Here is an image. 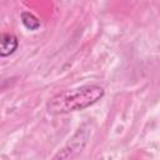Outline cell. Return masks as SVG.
<instances>
[{
    "instance_id": "1",
    "label": "cell",
    "mask_w": 160,
    "mask_h": 160,
    "mask_svg": "<svg viewBox=\"0 0 160 160\" xmlns=\"http://www.w3.org/2000/svg\"><path fill=\"white\" fill-rule=\"evenodd\" d=\"M105 91L100 85H84L72 90H64L52 96L46 105L50 114H66L86 109L98 102Z\"/></svg>"
},
{
    "instance_id": "2",
    "label": "cell",
    "mask_w": 160,
    "mask_h": 160,
    "mask_svg": "<svg viewBox=\"0 0 160 160\" xmlns=\"http://www.w3.org/2000/svg\"><path fill=\"white\" fill-rule=\"evenodd\" d=\"M89 132L86 129L81 128L79 129L72 138L66 142V145L55 154V156L51 160H74L84 149L86 141H88Z\"/></svg>"
},
{
    "instance_id": "3",
    "label": "cell",
    "mask_w": 160,
    "mask_h": 160,
    "mask_svg": "<svg viewBox=\"0 0 160 160\" xmlns=\"http://www.w3.org/2000/svg\"><path fill=\"white\" fill-rule=\"evenodd\" d=\"M19 46V40L14 34L5 32L0 35V58H6L15 52Z\"/></svg>"
},
{
    "instance_id": "4",
    "label": "cell",
    "mask_w": 160,
    "mask_h": 160,
    "mask_svg": "<svg viewBox=\"0 0 160 160\" xmlns=\"http://www.w3.org/2000/svg\"><path fill=\"white\" fill-rule=\"evenodd\" d=\"M21 21L24 26L29 30H36L40 28V20L30 11H22L21 12Z\"/></svg>"
}]
</instances>
